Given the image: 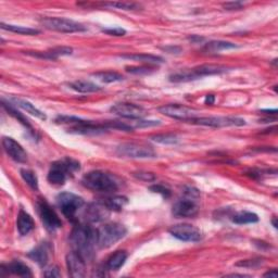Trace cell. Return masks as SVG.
I'll list each match as a JSON object with an SVG mask.
<instances>
[{
    "instance_id": "cell-1",
    "label": "cell",
    "mask_w": 278,
    "mask_h": 278,
    "mask_svg": "<svg viewBox=\"0 0 278 278\" xmlns=\"http://www.w3.org/2000/svg\"><path fill=\"white\" fill-rule=\"evenodd\" d=\"M71 242L74 251L78 252L85 261H91L94 256L97 246V230L88 225H76L71 234Z\"/></svg>"
},
{
    "instance_id": "cell-2",
    "label": "cell",
    "mask_w": 278,
    "mask_h": 278,
    "mask_svg": "<svg viewBox=\"0 0 278 278\" xmlns=\"http://www.w3.org/2000/svg\"><path fill=\"white\" fill-rule=\"evenodd\" d=\"M82 184L90 190L104 193L114 192L119 189V182L116 181L115 177L100 170H94L86 173L83 176Z\"/></svg>"
},
{
    "instance_id": "cell-3",
    "label": "cell",
    "mask_w": 278,
    "mask_h": 278,
    "mask_svg": "<svg viewBox=\"0 0 278 278\" xmlns=\"http://www.w3.org/2000/svg\"><path fill=\"white\" fill-rule=\"evenodd\" d=\"M80 169L81 164L79 161L70 157H66L51 164L48 175H47V180L52 185L61 186L71 175L78 172Z\"/></svg>"
},
{
    "instance_id": "cell-4",
    "label": "cell",
    "mask_w": 278,
    "mask_h": 278,
    "mask_svg": "<svg viewBox=\"0 0 278 278\" xmlns=\"http://www.w3.org/2000/svg\"><path fill=\"white\" fill-rule=\"evenodd\" d=\"M228 71V68L220 66V64H202L190 70L181 71L175 74L170 76V81L174 83H182V82H189L193 80H198L204 76L217 75L225 73Z\"/></svg>"
},
{
    "instance_id": "cell-5",
    "label": "cell",
    "mask_w": 278,
    "mask_h": 278,
    "mask_svg": "<svg viewBox=\"0 0 278 278\" xmlns=\"http://www.w3.org/2000/svg\"><path fill=\"white\" fill-rule=\"evenodd\" d=\"M127 234L126 227L121 223H108L97 230V246L106 249L116 244Z\"/></svg>"
},
{
    "instance_id": "cell-6",
    "label": "cell",
    "mask_w": 278,
    "mask_h": 278,
    "mask_svg": "<svg viewBox=\"0 0 278 278\" xmlns=\"http://www.w3.org/2000/svg\"><path fill=\"white\" fill-rule=\"evenodd\" d=\"M40 24L45 28L59 33H81L85 32L87 27L74 20L58 16H45L40 19Z\"/></svg>"
},
{
    "instance_id": "cell-7",
    "label": "cell",
    "mask_w": 278,
    "mask_h": 278,
    "mask_svg": "<svg viewBox=\"0 0 278 278\" xmlns=\"http://www.w3.org/2000/svg\"><path fill=\"white\" fill-rule=\"evenodd\" d=\"M57 203L64 216L69 220H74L76 213L84 205V200L72 192H61L58 194Z\"/></svg>"
},
{
    "instance_id": "cell-8",
    "label": "cell",
    "mask_w": 278,
    "mask_h": 278,
    "mask_svg": "<svg viewBox=\"0 0 278 278\" xmlns=\"http://www.w3.org/2000/svg\"><path fill=\"white\" fill-rule=\"evenodd\" d=\"M36 210L38 213V216L40 217V220L43 222L46 229L50 230V232H55V230L62 227V222L60 217L58 216L56 211L51 208V205L47 202L45 198L37 199Z\"/></svg>"
},
{
    "instance_id": "cell-9",
    "label": "cell",
    "mask_w": 278,
    "mask_h": 278,
    "mask_svg": "<svg viewBox=\"0 0 278 278\" xmlns=\"http://www.w3.org/2000/svg\"><path fill=\"white\" fill-rule=\"evenodd\" d=\"M116 153L121 157L132 159H150L157 156L156 151L151 147L135 143H126L120 145L117 147Z\"/></svg>"
},
{
    "instance_id": "cell-10",
    "label": "cell",
    "mask_w": 278,
    "mask_h": 278,
    "mask_svg": "<svg viewBox=\"0 0 278 278\" xmlns=\"http://www.w3.org/2000/svg\"><path fill=\"white\" fill-rule=\"evenodd\" d=\"M189 123L196 125L210 126V127H225V126H242L245 125V120L234 116H203L194 117Z\"/></svg>"
},
{
    "instance_id": "cell-11",
    "label": "cell",
    "mask_w": 278,
    "mask_h": 278,
    "mask_svg": "<svg viewBox=\"0 0 278 278\" xmlns=\"http://www.w3.org/2000/svg\"><path fill=\"white\" fill-rule=\"evenodd\" d=\"M159 112L165 116H169L171 119L184 121V122H190L194 117L198 116V112L188 106L177 104V103H171V104H164L159 108Z\"/></svg>"
},
{
    "instance_id": "cell-12",
    "label": "cell",
    "mask_w": 278,
    "mask_h": 278,
    "mask_svg": "<svg viewBox=\"0 0 278 278\" xmlns=\"http://www.w3.org/2000/svg\"><path fill=\"white\" fill-rule=\"evenodd\" d=\"M169 233L176 239L186 242H198L202 239V233L190 224H177L169 229Z\"/></svg>"
},
{
    "instance_id": "cell-13",
    "label": "cell",
    "mask_w": 278,
    "mask_h": 278,
    "mask_svg": "<svg viewBox=\"0 0 278 278\" xmlns=\"http://www.w3.org/2000/svg\"><path fill=\"white\" fill-rule=\"evenodd\" d=\"M110 111L113 114L124 117V119L137 120V121L143 120V117L147 115V111L143 108V106L134 103H128V102L115 103L114 105L111 106Z\"/></svg>"
},
{
    "instance_id": "cell-14",
    "label": "cell",
    "mask_w": 278,
    "mask_h": 278,
    "mask_svg": "<svg viewBox=\"0 0 278 278\" xmlns=\"http://www.w3.org/2000/svg\"><path fill=\"white\" fill-rule=\"evenodd\" d=\"M110 213L111 211L108 209V206L99 199L98 201H94V202L87 206L85 211V217L91 223H99L106 220Z\"/></svg>"
},
{
    "instance_id": "cell-15",
    "label": "cell",
    "mask_w": 278,
    "mask_h": 278,
    "mask_svg": "<svg viewBox=\"0 0 278 278\" xmlns=\"http://www.w3.org/2000/svg\"><path fill=\"white\" fill-rule=\"evenodd\" d=\"M199 208L196 200L186 197L181 199L173 205V215L176 217H193L198 214Z\"/></svg>"
},
{
    "instance_id": "cell-16",
    "label": "cell",
    "mask_w": 278,
    "mask_h": 278,
    "mask_svg": "<svg viewBox=\"0 0 278 278\" xmlns=\"http://www.w3.org/2000/svg\"><path fill=\"white\" fill-rule=\"evenodd\" d=\"M2 147L5 153L17 163H25L27 161V153L17 141L11 137L2 138Z\"/></svg>"
},
{
    "instance_id": "cell-17",
    "label": "cell",
    "mask_w": 278,
    "mask_h": 278,
    "mask_svg": "<svg viewBox=\"0 0 278 278\" xmlns=\"http://www.w3.org/2000/svg\"><path fill=\"white\" fill-rule=\"evenodd\" d=\"M67 266L71 277H84L86 274V261L78 252L72 251L68 254Z\"/></svg>"
},
{
    "instance_id": "cell-18",
    "label": "cell",
    "mask_w": 278,
    "mask_h": 278,
    "mask_svg": "<svg viewBox=\"0 0 278 278\" xmlns=\"http://www.w3.org/2000/svg\"><path fill=\"white\" fill-rule=\"evenodd\" d=\"M26 55L39 59H47V60H56L59 57L70 56L73 53V48L71 47H55L47 51H25Z\"/></svg>"
},
{
    "instance_id": "cell-19",
    "label": "cell",
    "mask_w": 278,
    "mask_h": 278,
    "mask_svg": "<svg viewBox=\"0 0 278 278\" xmlns=\"http://www.w3.org/2000/svg\"><path fill=\"white\" fill-rule=\"evenodd\" d=\"M16 228L21 236H26L35 228V222L33 217L24 210H20L16 217Z\"/></svg>"
},
{
    "instance_id": "cell-20",
    "label": "cell",
    "mask_w": 278,
    "mask_h": 278,
    "mask_svg": "<svg viewBox=\"0 0 278 278\" xmlns=\"http://www.w3.org/2000/svg\"><path fill=\"white\" fill-rule=\"evenodd\" d=\"M1 269L7 272V274H13L20 277H31L32 271L28 266L23 263L19 260H14V261L10 262L7 265H1Z\"/></svg>"
},
{
    "instance_id": "cell-21",
    "label": "cell",
    "mask_w": 278,
    "mask_h": 278,
    "mask_svg": "<svg viewBox=\"0 0 278 278\" xmlns=\"http://www.w3.org/2000/svg\"><path fill=\"white\" fill-rule=\"evenodd\" d=\"M27 257L33 260L34 262H36L41 268H44V266H46L47 263H48L49 260V252L47 245L41 244L36 248H34L33 250L27 253Z\"/></svg>"
},
{
    "instance_id": "cell-22",
    "label": "cell",
    "mask_w": 278,
    "mask_h": 278,
    "mask_svg": "<svg viewBox=\"0 0 278 278\" xmlns=\"http://www.w3.org/2000/svg\"><path fill=\"white\" fill-rule=\"evenodd\" d=\"M70 88H72L73 91L81 93H97L101 91V87L94 84V83L86 80H79L74 81L69 84Z\"/></svg>"
},
{
    "instance_id": "cell-23",
    "label": "cell",
    "mask_w": 278,
    "mask_h": 278,
    "mask_svg": "<svg viewBox=\"0 0 278 278\" xmlns=\"http://www.w3.org/2000/svg\"><path fill=\"white\" fill-rule=\"evenodd\" d=\"M121 58L127 59V60L148 63V64H158V63L164 62L161 57L155 56V55H147V53H132V55H122Z\"/></svg>"
},
{
    "instance_id": "cell-24",
    "label": "cell",
    "mask_w": 278,
    "mask_h": 278,
    "mask_svg": "<svg viewBox=\"0 0 278 278\" xmlns=\"http://www.w3.org/2000/svg\"><path fill=\"white\" fill-rule=\"evenodd\" d=\"M237 45L229 43V41H223V40H213L210 43L205 44L203 51L206 53H217L223 50H229L237 48Z\"/></svg>"
},
{
    "instance_id": "cell-25",
    "label": "cell",
    "mask_w": 278,
    "mask_h": 278,
    "mask_svg": "<svg viewBox=\"0 0 278 278\" xmlns=\"http://www.w3.org/2000/svg\"><path fill=\"white\" fill-rule=\"evenodd\" d=\"M1 103H2V106H3V109L8 112V113L11 115V116H13L15 120H17V122H20L23 126H25L27 129H28V132H31L33 134H35L34 132V129L31 125V123H29V121L26 119V117L23 115L21 112L17 111L15 108H13V105L9 103V102H5L4 100L2 99L1 100Z\"/></svg>"
},
{
    "instance_id": "cell-26",
    "label": "cell",
    "mask_w": 278,
    "mask_h": 278,
    "mask_svg": "<svg viewBox=\"0 0 278 278\" xmlns=\"http://www.w3.org/2000/svg\"><path fill=\"white\" fill-rule=\"evenodd\" d=\"M100 200L108 206V209L110 211H115V212L122 211L124 208H125V205H127L128 203V199L124 196H111Z\"/></svg>"
},
{
    "instance_id": "cell-27",
    "label": "cell",
    "mask_w": 278,
    "mask_h": 278,
    "mask_svg": "<svg viewBox=\"0 0 278 278\" xmlns=\"http://www.w3.org/2000/svg\"><path fill=\"white\" fill-rule=\"evenodd\" d=\"M12 101L14 102L15 105L19 106V108H21L23 110H25L26 112H28L29 114L36 116V117H38V119H40V120H46L47 119V116H46V114L44 113V112H41L40 110H38L36 106H35L34 104H32L29 101H27V100L20 99V98H13Z\"/></svg>"
},
{
    "instance_id": "cell-28",
    "label": "cell",
    "mask_w": 278,
    "mask_h": 278,
    "mask_svg": "<svg viewBox=\"0 0 278 278\" xmlns=\"http://www.w3.org/2000/svg\"><path fill=\"white\" fill-rule=\"evenodd\" d=\"M127 260V253L125 251H116L106 261V269L111 271L120 270Z\"/></svg>"
},
{
    "instance_id": "cell-29",
    "label": "cell",
    "mask_w": 278,
    "mask_h": 278,
    "mask_svg": "<svg viewBox=\"0 0 278 278\" xmlns=\"http://www.w3.org/2000/svg\"><path fill=\"white\" fill-rule=\"evenodd\" d=\"M232 221L238 225H246V224H253L259 222V216L253 212L249 211H241L236 213L233 216Z\"/></svg>"
},
{
    "instance_id": "cell-30",
    "label": "cell",
    "mask_w": 278,
    "mask_h": 278,
    "mask_svg": "<svg viewBox=\"0 0 278 278\" xmlns=\"http://www.w3.org/2000/svg\"><path fill=\"white\" fill-rule=\"evenodd\" d=\"M2 29L4 31H9L12 33H16L20 35H28V36H34V35H38L40 31L36 28H31V27H25V26H20V25H12V24H5V23H1L0 24Z\"/></svg>"
},
{
    "instance_id": "cell-31",
    "label": "cell",
    "mask_w": 278,
    "mask_h": 278,
    "mask_svg": "<svg viewBox=\"0 0 278 278\" xmlns=\"http://www.w3.org/2000/svg\"><path fill=\"white\" fill-rule=\"evenodd\" d=\"M93 76L97 78L99 81H101L103 83H115V82H121L123 81V75L117 72H113V71H101V72L93 73Z\"/></svg>"
},
{
    "instance_id": "cell-32",
    "label": "cell",
    "mask_w": 278,
    "mask_h": 278,
    "mask_svg": "<svg viewBox=\"0 0 278 278\" xmlns=\"http://www.w3.org/2000/svg\"><path fill=\"white\" fill-rule=\"evenodd\" d=\"M20 174L22 176V179L24 180V182L29 187L34 189V190H38V179L33 171L22 169L20 171Z\"/></svg>"
},
{
    "instance_id": "cell-33",
    "label": "cell",
    "mask_w": 278,
    "mask_h": 278,
    "mask_svg": "<svg viewBox=\"0 0 278 278\" xmlns=\"http://www.w3.org/2000/svg\"><path fill=\"white\" fill-rule=\"evenodd\" d=\"M151 140L162 145H175L179 143V138L174 134H160L151 137Z\"/></svg>"
},
{
    "instance_id": "cell-34",
    "label": "cell",
    "mask_w": 278,
    "mask_h": 278,
    "mask_svg": "<svg viewBox=\"0 0 278 278\" xmlns=\"http://www.w3.org/2000/svg\"><path fill=\"white\" fill-rule=\"evenodd\" d=\"M104 5H106V7L120 9V10H136L139 7L137 3H134V2H106L104 3Z\"/></svg>"
},
{
    "instance_id": "cell-35",
    "label": "cell",
    "mask_w": 278,
    "mask_h": 278,
    "mask_svg": "<svg viewBox=\"0 0 278 278\" xmlns=\"http://www.w3.org/2000/svg\"><path fill=\"white\" fill-rule=\"evenodd\" d=\"M149 190L152 191V192H155V193H160L165 199H168V198L171 197L170 189L168 187H165L164 185H161V184H155V185L150 186Z\"/></svg>"
},
{
    "instance_id": "cell-36",
    "label": "cell",
    "mask_w": 278,
    "mask_h": 278,
    "mask_svg": "<svg viewBox=\"0 0 278 278\" xmlns=\"http://www.w3.org/2000/svg\"><path fill=\"white\" fill-rule=\"evenodd\" d=\"M133 176L139 181L148 182V183L156 181V179H157V176L155 174L151 172H147V171H137V172L133 173Z\"/></svg>"
},
{
    "instance_id": "cell-37",
    "label": "cell",
    "mask_w": 278,
    "mask_h": 278,
    "mask_svg": "<svg viewBox=\"0 0 278 278\" xmlns=\"http://www.w3.org/2000/svg\"><path fill=\"white\" fill-rule=\"evenodd\" d=\"M263 263L262 259H253V260H244V261H239L238 263H236V266H241V268H249V269H254L258 268Z\"/></svg>"
},
{
    "instance_id": "cell-38",
    "label": "cell",
    "mask_w": 278,
    "mask_h": 278,
    "mask_svg": "<svg viewBox=\"0 0 278 278\" xmlns=\"http://www.w3.org/2000/svg\"><path fill=\"white\" fill-rule=\"evenodd\" d=\"M155 70L151 67H126V71L132 74H148Z\"/></svg>"
},
{
    "instance_id": "cell-39",
    "label": "cell",
    "mask_w": 278,
    "mask_h": 278,
    "mask_svg": "<svg viewBox=\"0 0 278 278\" xmlns=\"http://www.w3.org/2000/svg\"><path fill=\"white\" fill-rule=\"evenodd\" d=\"M102 32L110 35V36H124L126 34V31L121 27H115V28H103Z\"/></svg>"
},
{
    "instance_id": "cell-40",
    "label": "cell",
    "mask_w": 278,
    "mask_h": 278,
    "mask_svg": "<svg viewBox=\"0 0 278 278\" xmlns=\"http://www.w3.org/2000/svg\"><path fill=\"white\" fill-rule=\"evenodd\" d=\"M244 7V3L240 1H229V2H225L223 3V8L228 11H233V10H240Z\"/></svg>"
},
{
    "instance_id": "cell-41",
    "label": "cell",
    "mask_w": 278,
    "mask_h": 278,
    "mask_svg": "<svg viewBox=\"0 0 278 278\" xmlns=\"http://www.w3.org/2000/svg\"><path fill=\"white\" fill-rule=\"evenodd\" d=\"M44 275L46 277H60L61 276L60 272H59L57 266H53V268H50V269L47 270L44 273Z\"/></svg>"
},
{
    "instance_id": "cell-42",
    "label": "cell",
    "mask_w": 278,
    "mask_h": 278,
    "mask_svg": "<svg viewBox=\"0 0 278 278\" xmlns=\"http://www.w3.org/2000/svg\"><path fill=\"white\" fill-rule=\"evenodd\" d=\"M158 121H143V120H138V127H146V126H155V125H159Z\"/></svg>"
},
{
    "instance_id": "cell-43",
    "label": "cell",
    "mask_w": 278,
    "mask_h": 278,
    "mask_svg": "<svg viewBox=\"0 0 278 278\" xmlns=\"http://www.w3.org/2000/svg\"><path fill=\"white\" fill-rule=\"evenodd\" d=\"M163 50H165L167 52L169 53H180L182 51V49L180 48V47H174V46H169V47H165V48H163Z\"/></svg>"
},
{
    "instance_id": "cell-44",
    "label": "cell",
    "mask_w": 278,
    "mask_h": 278,
    "mask_svg": "<svg viewBox=\"0 0 278 278\" xmlns=\"http://www.w3.org/2000/svg\"><path fill=\"white\" fill-rule=\"evenodd\" d=\"M214 102H215L214 94H208V96H205V99H204V103L205 104L212 105V104H214Z\"/></svg>"
},
{
    "instance_id": "cell-45",
    "label": "cell",
    "mask_w": 278,
    "mask_h": 278,
    "mask_svg": "<svg viewBox=\"0 0 278 278\" xmlns=\"http://www.w3.org/2000/svg\"><path fill=\"white\" fill-rule=\"evenodd\" d=\"M265 277H273V278H276L277 277V271L275 269H273L272 271H269V272H266V273L264 274Z\"/></svg>"
},
{
    "instance_id": "cell-46",
    "label": "cell",
    "mask_w": 278,
    "mask_h": 278,
    "mask_svg": "<svg viewBox=\"0 0 278 278\" xmlns=\"http://www.w3.org/2000/svg\"><path fill=\"white\" fill-rule=\"evenodd\" d=\"M188 39L191 40L192 43H200L201 40H203L202 37H199V36H197V35H192V36H190Z\"/></svg>"
},
{
    "instance_id": "cell-47",
    "label": "cell",
    "mask_w": 278,
    "mask_h": 278,
    "mask_svg": "<svg viewBox=\"0 0 278 278\" xmlns=\"http://www.w3.org/2000/svg\"><path fill=\"white\" fill-rule=\"evenodd\" d=\"M262 112H264V113H266V114H276L277 113V110L276 109H273V110H262Z\"/></svg>"
},
{
    "instance_id": "cell-48",
    "label": "cell",
    "mask_w": 278,
    "mask_h": 278,
    "mask_svg": "<svg viewBox=\"0 0 278 278\" xmlns=\"http://www.w3.org/2000/svg\"><path fill=\"white\" fill-rule=\"evenodd\" d=\"M272 223H273V226L275 227V228H277V222H276V217H274L273 220H272Z\"/></svg>"
}]
</instances>
